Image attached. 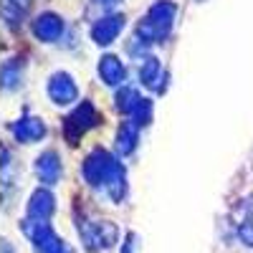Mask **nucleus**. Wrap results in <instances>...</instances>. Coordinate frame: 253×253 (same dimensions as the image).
Returning <instances> with one entry per match:
<instances>
[{"label": "nucleus", "mask_w": 253, "mask_h": 253, "mask_svg": "<svg viewBox=\"0 0 253 253\" xmlns=\"http://www.w3.org/2000/svg\"><path fill=\"white\" fill-rule=\"evenodd\" d=\"M238 236H241V241H243L246 246H253V225H251V223L241 225V230H238Z\"/></svg>", "instance_id": "1"}]
</instances>
